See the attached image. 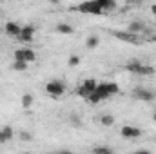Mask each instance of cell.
<instances>
[{"label": "cell", "mask_w": 156, "mask_h": 154, "mask_svg": "<svg viewBox=\"0 0 156 154\" xmlns=\"http://www.w3.org/2000/svg\"><path fill=\"white\" fill-rule=\"evenodd\" d=\"M100 45V38L96 37V35H89L87 38H85V47L87 49H96Z\"/></svg>", "instance_id": "obj_14"}, {"label": "cell", "mask_w": 156, "mask_h": 154, "mask_svg": "<svg viewBox=\"0 0 156 154\" xmlns=\"http://www.w3.org/2000/svg\"><path fill=\"white\" fill-rule=\"evenodd\" d=\"M20 29H22V26H20V24H16V22H13V20L5 22V27H4L5 35H9V37H15V38L20 35Z\"/></svg>", "instance_id": "obj_10"}, {"label": "cell", "mask_w": 156, "mask_h": 154, "mask_svg": "<svg viewBox=\"0 0 156 154\" xmlns=\"http://www.w3.org/2000/svg\"><path fill=\"white\" fill-rule=\"evenodd\" d=\"M80 62H82V58H80L78 54H71L69 60H67V65H69V67H78Z\"/></svg>", "instance_id": "obj_22"}, {"label": "cell", "mask_w": 156, "mask_h": 154, "mask_svg": "<svg viewBox=\"0 0 156 154\" xmlns=\"http://www.w3.org/2000/svg\"><path fill=\"white\" fill-rule=\"evenodd\" d=\"M125 71L134 73V75H140V76H153V75H154V69H153L151 65L140 64V62H136V60L125 64Z\"/></svg>", "instance_id": "obj_2"}, {"label": "cell", "mask_w": 156, "mask_h": 154, "mask_svg": "<svg viewBox=\"0 0 156 154\" xmlns=\"http://www.w3.org/2000/svg\"><path fill=\"white\" fill-rule=\"evenodd\" d=\"M151 13L156 16V4H153V5H151Z\"/></svg>", "instance_id": "obj_25"}, {"label": "cell", "mask_w": 156, "mask_h": 154, "mask_svg": "<svg viewBox=\"0 0 156 154\" xmlns=\"http://www.w3.org/2000/svg\"><path fill=\"white\" fill-rule=\"evenodd\" d=\"M127 31H131V33H134V35H140V33L145 31V24H144L142 20H133V22L127 26Z\"/></svg>", "instance_id": "obj_11"}, {"label": "cell", "mask_w": 156, "mask_h": 154, "mask_svg": "<svg viewBox=\"0 0 156 154\" xmlns=\"http://www.w3.org/2000/svg\"><path fill=\"white\" fill-rule=\"evenodd\" d=\"M133 96L136 100H142V102H153L156 98V93L151 91V89H145V87H136L133 91Z\"/></svg>", "instance_id": "obj_7"}, {"label": "cell", "mask_w": 156, "mask_h": 154, "mask_svg": "<svg viewBox=\"0 0 156 154\" xmlns=\"http://www.w3.org/2000/svg\"><path fill=\"white\" fill-rule=\"evenodd\" d=\"M33 103H35V96H33L31 93H26V94H22V107H24V109H29V107H33Z\"/></svg>", "instance_id": "obj_15"}, {"label": "cell", "mask_w": 156, "mask_h": 154, "mask_svg": "<svg viewBox=\"0 0 156 154\" xmlns=\"http://www.w3.org/2000/svg\"><path fill=\"white\" fill-rule=\"evenodd\" d=\"M153 121H156V111L153 113Z\"/></svg>", "instance_id": "obj_27"}, {"label": "cell", "mask_w": 156, "mask_h": 154, "mask_svg": "<svg viewBox=\"0 0 156 154\" xmlns=\"http://www.w3.org/2000/svg\"><path fill=\"white\" fill-rule=\"evenodd\" d=\"M15 60H24V62H35L37 60V53L33 51V49H29V47H20V49H16L15 51Z\"/></svg>", "instance_id": "obj_5"}, {"label": "cell", "mask_w": 156, "mask_h": 154, "mask_svg": "<svg viewBox=\"0 0 156 154\" xmlns=\"http://www.w3.org/2000/svg\"><path fill=\"white\" fill-rule=\"evenodd\" d=\"M76 94L80 96V98H85V100H87V96H89L91 93H89V91H87L83 85H80V87H76Z\"/></svg>", "instance_id": "obj_24"}, {"label": "cell", "mask_w": 156, "mask_h": 154, "mask_svg": "<svg viewBox=\"0 0 156 154\" xmlns=\"http://www.w3.org/2000/svg\"><path fill=\"white\" fill-rule=\"evenodd\" d=\"M78 11L80 13H87V15H102L104 9L102 5L98 4V0H87V2H82L78 5Z\"/></svg>", "instance_id": "obj_4"}, {"label": "cell", "mask_w": 156, "mask_h": 154, "mask_svg": "<svg viewBox=\"0 0 156 154\" xmlns=\"http://www.w3.org/2000/svg\"><path fill=\"white\" fill-rule=\"evenodd\" d=\"M120 134H122V138H125V140H136V138L142 136V131H140L138 127H134V125H123L122 131H120Z\"/></svg>", "instance_id": "obj_8"}, {"label": "cell", "mask_w": 156, "mask_h": 154, "mask_svg": "<svg viewBox=\"0 0 156 154\" xmlns=\"http://www.w3.org/2000/svg\"><path fill=\"white\" fill-rule=\"evenodd\" d=\"M98 4L102 5L104 11H111V9L116 7V2H115V0H98Z\"/></svg>", "instance_id": "obj_19"}, {"label": "cell", "mask_w": 156, "mask_h": 154, "mask_svg": "<svg viewBox=\"0 0 156 154\" xmlns=\"http://www.w3.org/2000/svg\"><path fill=\"white\" fill-rule=\"evenodd\" d=\"M55 31H56V33H60V35H73V33H75V27H73L71 24L58 22V24H56V27H55Z\"/></svg>", "instance_id": "obj_12"}, {"label": "cell", "mask_w": 156, "mask_h": 154, "mask_svg": "<svg viewBox=\"0 0 156 154\" xmlns=\"http://www.w3.org/2000/svg\"><path fill=\"white\" fill-rule=\"evenodd\" d=\"M47 2H49V4H55V5H56V4H60V0H47Z\"/></svg>", "instance_id": "obj_26"}, {"label": "cell", "mask_w": 156, "mask_h": 154, "mask_svg": "<svg viewBox=\"0 0 156 154\" xmlns=\"http://www.w3.org/2000/svg\"><path fill=\"white\" fill-rule=\"evenodd\" d=\"M18 138H20L22 142H31V140H33V134L27 132V131H20V132H18Z\"/></svg>", "instance_id": "obj_23"}, {"label": "cell", "mask_w": 156, "mask_h": 154, "mask_svg": "<svg viewBox=\"0 0 156 154\" xmlns=\"http://www.w3.org/2000/svg\"><path fill=\"white\" fill-rule=\"evenodd\" d=\"M154 142H156V140H154Z\"/></svg>", "instance_id": "obj_28"}, {"label": "cell", "mask_w": 156, "mask_h": 154, "mask_svg": "<svg viewBox=\"0 0 156 154\" xmlns=\"http://www.w3.org/2000/svg\"><path fill=\"white\" fill-rule=\"evenodd\" d=\"M94 91L98 93V96L102 100H107V98H111V96H115V94L120 93V87H118L116 82H102V83L96 85Z\"/></svg>", "instance_id": "obj_1"}, {"label": "cell", "mask_w": 156, "mask_h": 154, "mask_svg": "<svg viewBox=\"0 0 156 154\" xmlns=\"http://www.w3.org/2000/svg\"><path fill=\"white\" fill-rule=\"evenodd\" d=\"M13 136H15V132H13V129L9 127V125H5L2 131H0V143H5V142H9V140H13Z\"/></svg>", "instance_id": "obj_13"}, {"label": "cell", "mask_w": 156, "mask_h": 154, "mask_svg": "<svg viewBox=\"0 0 156 154\" xmlns=\"http://www.w3.org/2000/svg\"><path fill=\"white\" fill-rule=\"evenodd\" d=\"M82 85H83V87H85L89 93H93V91L96 89V85H98V83H96V80H93V78H87V80H83V82H82Z\"/></svg>", "instance_id": "obj_20"}, {"label": "cell", "mask_w": 156, "mask_h": 154, "mask_svg": "<svg viewBox=\"0 0 156 154\" xmlns=\"http://www.w3.org/2000/svg\"><path fill=\"white\" fill-rule=\"evenodd\" d=\"M100 125H104V127H113V125H115V116L113 114H102L100 116Z\"/></svg>", "instance_id": "obj_17"}, {"label": "cell", "mask_w": 156, "mask_h": 154, "mask_svg": "<svg viewBox=\"0 0 156 154\" xmlns=\"http://www.w3.org/2000/svg\"><path fill=\"white\" fill-rule=\"evenodd\" d=\"M11 69L16 71V73H24V71H27V62H24V60H15L13 65H11Z\"/></svg>", "instance_id": "obj_16"}, {"label": "cell", "mask_w": 156, "mask_h": 154, "mask_svg": "<svg viewBox=\"0 0 156 154\" xmlns=\"http://www.w3.org/2000/svg\"><path fill=\"white\" fill-rule=\"evenodd\" d=\"M35 33H37V29H35L33 26H22L20 35L16 37V40H18L20 44H31V42L35 40Z\"/></svg>", "instance_id": "obj_6"}, {"label": "cell", "mask_w": 156, "mask_h": 154, "mask_svg": "<svg viewBox=\"0 0 156 154\" xmlns=\"http://www.w3.org/2000/svg\"><path fill=\"white\" fill-rule=\"evenodd\" d=\"M45 91H47L49 96L58 98V96H62V94L66 93V83H64L62 80H51V82L45 83Z\"/></svg>", "instance_id": "obj_3"}, {"label": "cell", "mask_w": 156, "mask_h": 154, "mask_svg": "<svg viewBox=\"0 0 156 154\" xmlns=\"http://www.w3.org/2000/svg\"><path fill=\"white\" fill-rule=\"evenodd\" d=\"M113 37H116L122 42H129V44H140L138 35L131 33V31H113Z\"/></svg>", "instance_id": "obj_9"}, {"label": "cell", "mask_w": 156, "mask_h": 154, "mask_svg": "<svg viewBox=\"0 0 156 154\" xmlns=\"http://www.w3.org/2000/svg\"><path fill=\"white\" fill-rule=\"evenodd\" d=\"M93 152L94 154H113L115 151H113L111 147H107V145H102V147H94Z\"/></svg>", "instance_id": "obj_21"}, {"label": "cell", "mask_w": 156, "mask_h": 154, "mask_svg": "<svg viewBox=\"0 0 156 154\" xmlns=\"http://www.w3.org/2000/svg\"><path fill=\"white\" fill-rule=\"evenodd\" d=\"M69 123H71V127H75V129H80V127L83 125L82 118H80L76 113H71V114H69Z\"/></svg>", "instance_id": "obj_18"}]
</instances>
